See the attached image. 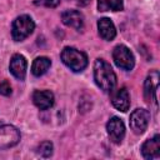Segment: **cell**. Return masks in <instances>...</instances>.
Listing matches in <instances>:
<instances>
[{
    "instance_id": "cell-1",
    "label": "cell",
    "mask_w": 160,
    "mask_h": 160,
    "mask_svg": "<svg viewBox=\"0 0 160 160\" xmlns=\"http://www.w3.org/2000/svg\"><path fill=\"white\" fill-rule=\"evenodd\" d=\"M94 79L96 85L105 92L112 91L116 85V75L114 70L102 59H96L94 62Z\"/></svg>"
},
{
    "instance_id": "cell-2",
    "label": "cell",
    "mask_w": 160,
    "mask_h": 160,
    "mask_svg": "<svg viewBox=\"0 0 160 160\" xmlns=\"http://www.w3.org/2000/svg\"><path fill=\"white\" fill-rule=\"evenodd\" d=\"M60 56H61L62 62L75 72L82 71L88 66V56H86V54L80 51V50H78V49H75V48H70V46L64 48Z\"/></svg>"
},
{
    "instance_id": "cell-3",
    "label": "cell",
    "mask_w": 160,
    "mask_h": 160,
    "mask_svg": "<svg viewBox=\"0 0 160 160\" xmlns=\"http://www.w3.org/2000/svg\"><path fill=\"white\" fill-rule=\"evenodd\" d=\"M34 28H35L34 20L29 15L18 16L12 22L11 36L15 41H21L34 31Z\"/></svg>"
},
{
    "instance_id": "cell-4",
    "label": "cell",
    "mask_w": 160,
    "mask_h": 160,
    "mask_svg": "<svg viewBox=\"0 0 160 160\" xmlns=\"http://www.w3.org/2000/svg\"><path fill=\"white\" fill-rule=\"evenodd\" d=\"M112 59L118 68L122 70H131L135 65L132 52L125 45H116L112 50Z\"/></svg>"
},
{
    "instance_id": "cell-5",
    "label": "cell",
    "mask_w": 160,
    "mask_h": 160,
    "mask_svg": "<svg viewBox=\"0 0 160 160\" xmlns=\"http://www.w3.org/2000/svg\"><path fill=\"white\" fill-rule=\"evenodd\" d=\"M20 141V131L9 124L0 125V150L10 149Z\"/></svg>"
},
{
    "instance_id": "cell-6",
    "label": "cell",
    "mask_w": 160,
    "mask_h": 160,
    "mask_svg": "<svg viewBox=\"0 0 160 160\" xmlns=\"http://www.w3.org/2000/svg\"><path fill=\"white\" fill-rule=\"evenodd\" d=\"M149 121H150V112L146 109H136L130 115V129L135 134L140 135L146 130Z\"/></svg>"
},
{
    "instance_id": "cell-7",
    "label": "cell",
    "mask_w": 160,
    "mask_h": 160,
    "mask_svg": "<svg viewBox=\"0 0 160 160\" xmlns=\"http://www.w3.org/2000/svg\"><path fill=\"white\" fill-rule=\"evenodd\" d=\"M106 130L110 140L115 144H120L125 136V125L121 119L118 116H112L108 124H106Z\"/></svg>"
},
{
    "instance_id": "cell-8",
    "label": "cell",
    "mask_w": 160,
    "mask_h": 160,
    "mask_svg": "<svg viewBox=\"0 0 160 160\" xmlns=\"http://www.w3.org/2000/svg\"><path fill=\"white\" fill-rule=\"evenodd\" d=\"M159 88V72L158 70H152L144 84V96L148 102L156 100V90Z\"/></svg>"
},
{
    "instance_id": "cell-9",
    "label": "cell",
    "mask_w": 160,
    "mask_h": 160,
    "mask_svg": "<svg viewBox=\"0 0 160 160\" xmlns=\"http://www.w3.org/2000/svg\"><path fill=\"white\" fill-rule=\"evenodd\" d=\"M141 152L145 159H158L160 156V136L155 135L154 138L146 140L141 146Z\"/></svg>"
},
{
    "instance_id": "cell-10",
    "label": "cell",
    "mask_w": 160,
    "mask_h": 160,
    "mask_svg": "<svg viewBox=\"0 0 160 160\" xmlns=\"http://www.w3.org/2000/svg\"><path fill=\"white\" fill-rule=\"evenodd\" d=\"M61 20L66 26L75 30H81L84 28V16L78 10H66L61 14Z\"/></svg>"
},
{
    "instance_id": "cell-11",
    "label": "cell",
    "mask_w": 160,
    "mask_h": 160,
    "mask_svg": "<svg viewBox=\"0 0 160 160\" xmlns=\"http://www.w3.org/2000/svg\"><path fill=\"white\" fill-rule=\"evenodd\" d=\"M26 66H28V62H26V59L20 55V54H15L11 60H10V71L11 74L19 79V80H24L25 79V75H26Z\"/></svg>"
},
{
    "instance_id": "cell-12",
    "label": "cell",
    "mask_w": 160,
    "mask_h": 160,
    "mask_svg": "<svg viewBox=\"0 0 160 160\" xmlns=\"http://www.w3.org/2000/svg\"><path fill=\"white\" fill-rule=\"evenodd\" d=\"M32 101L40 110H48L54 105V94L50 90H36L32 94Z\"/></svg>"
},
{
    "instance_id": "cell-13",
    "label": "cell",
    "mask_w": 160,
    "mask_h": 160,
    "mask_svg": "<svg viewBox=\"0 0 160 160\" xmlns=\"http://www.w3.org/2000/svg\"><path fill=\"white\" fill-rule=\"evenodd\" d=\"M111 102L114 105V108H116L118 110L125 112L129 110L130 108V95L126 88H121L119 90H116V92L112 95L111 98Z\"/></svg>"
},
{
    "instance_id": "cell-14",
    "label": "cell",
    "mask_w": 160,
    "mask_h": 160,
    "mask_svg": "<svg viewBox=\"0 0 160 160\" xmlns=\"http://www.w3.org/2000/svg\"><path fill=\"white\" fill-rule=\"evenodd\" d=\"M98 29H99V34L104 40H112L116 36V29L114 22L108 19V18H102L98 21Z\"/></svg>"
},
{
    "instance_id": "cell-15",
    "label": "cell",
    "mask_w": 160,
    "mask_h": 160,
    "mask_svg": "<svg viewBox=\"0 0 160 160\" xmlns=\"http://www.w3.org/2000/svg\"><path fill=\"white\" fill-rule=\"evenodd\" d=\"M50 65H51V61H50L49 58H46V56H39V58H36L34 60V62L31 65V72L35 76H41V75H44L48 71V69L50 68Z\"/></svg>"
},
{
    "instance_id": "cell-16",
    "label": "cell",
    "mask_w": 160,
    "mask_h": 160,
    "mask_svg": "<svg viewBox=\"0 0 160 160\" xmlns=\"http://www.w3.org/2000/svg\"><path fill=\"white\" fill-rule=\"evenodd\" d=\"M122 8V0H98L99 11H120Z\"/></svg>"
},
{
    "instance_id": "cell-17",
    "label": "cell",
    "mask_w": 160,
    "mask_h": 160,
    "mask_svg": "<svg viewBox=\"0 0 160 160\" xmlns=\"http://www.w3.org/2000/svg\"><path fill=\"white\" fill-rule=\"evenodd\" d=\"M38 154L42 158H49L52 154V144L50 141H42L39 144L38 149H36Z\"/></svg>"
},
{
    "instance_id": "cell-18",
    "label": "cell",
    "mask_w": 160,
    "mask_h": 160,
    "mask_svg": "<svg viewBox=\"0 0 160 160\" xmlns=\"http://www.w3.org/2000/svg\"><path fill=\"white\" fill-rule=\"evenodd\" d=\"M35 5L46 6V8H55L60 4V0H34Z\"/></svg>"
},
{
    "instance_id": "cell-19",
    "label": "cell",
    "mask_w": 160,
    "mask_h": 160,
    "mask_svg": "<svg viewBox=\"0 0 160 160\" xmlns=\"http://www.w3.org/2000/svg\"><path fill=\"white\" fill-rule=\"evenodd\" d=\"M11 94V85L9 84V81L4 80L0 82V95H4V96H8Z\"/></svg>"
},
{
    "instance_id": "cell-20",
    "label": "cell",
    "mask_w": 160,
    "mask_h": 160,
    "mask_svg": "<svg viewBox=\"0 0 160 160\" xmlns=\"http://www.w3.org/2000/svg\"><path fill=\"white\" fill-rule=\"evenodd\" d=\"M76 5H79V6H86L91 0H72Z\"/></svg>"
}]
</instances>
